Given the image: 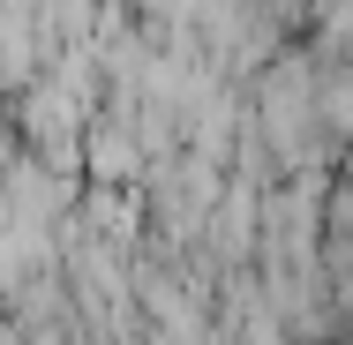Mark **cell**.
I'll return each instance as SVG.
<instances>
[{
    "label": "cell",
    "instance_id": "cell-1",
    "mask_svg": "<svg viewBox=\"0 0 353 345\" xmlns=\"http://www.w3.org/2000/svg\"><path fill=\"white\" fill-rule=\"evenodd\" d=\"M90 173H98V180H128V173H136V136H128V128H98V136H90Z\"/></svg>",
    "mask_w": 353,
    "mask_h": 345
}]
</instances>
